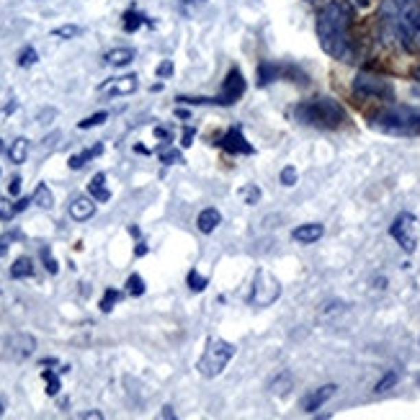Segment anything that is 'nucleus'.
<instances>
[{"mask_svg":"<svg viewBox=\"0 0 420 420\" xmlns=\"http://www.w3.org/2000/svg\"><path fill=\"white\" fill-rule=\"evenodd\" d=\"M325 235V227L320 224V222H310V224H302V227H296L294 232H292V237H294V242H302V245H312V242H317L320 237Z\"/></svg>","mask_w":420,"mask_h":420,"instance_id":"nucleus-13","label":"nucleus"},{"mask_svg":"<svg viewBox=\"0 0 420 420\" xmlns=\"http://www.w3.org/2000/svg\"><path fill=\"white\" fill-rule=\"evenodd\" d=\"M281 294V284L276 281V276H271L268 271L255 273V286H253L250 302L255 307H271Z\"/></svg>","mask_w":420,"mask_h":420,"instance_id":"nucleus-7","label":"nucleus"},{"mask_svg":"<svg viewBox=\"0 0 420 420\" xmlns=\"http://www.w3.org/2000/svg\"><path fill=\"white\" fill-rule=\"evenodd\" d=\"M29 158V139L26 137H16L11 142V148H8V160H11L13 165H21L26 163Z\"/></svg>","mask_w":420,"mask_h":420,"instance_id":"nucleus-17","label":"nucleus"},{"mask_svg":"<svg viewBox=\"0 0 420 420\" xmlns=\"http://www.w3.org/2000/svg\"><path fill=\"white\" fill-rule=\"evenodd\" d=\"M104 183H106L104 173H95L93 178H91V183H88V191H91V196H93L95 201H108V199H111V191L106 189Z\"/></svg>","mask_w":420,"mask_h":420,"instance_id":"nucleus-19","label":"nucleus"},{"mask_svg":"<svg viewBox=\"0 0 420 420\" xmlns=\"http://www.w3.org/2000/svg\"><path fill=\"white\" fill-rule=\"evenodd\" d=\"M8 250V237H0V255Z\"/></svg>","mask_w":420,"mask_h":420,"instance_id":"nucleus-46","label":"nucleus"},{"mask_svg":"<svg viewBox=\"0 0 420 420\" xmlns=\"http://www.w3.org/2000/svg\"><path fill=\"white\" fill-rule=\"evenodd\" d=\"M13 214H16V204H11L5 196H0V220L8 222V220H13Z\"/></svg>","mask_w":420,"mask_h":420,"instance_id":"nucleus-37","label":"nucleus"},{"mask_svg":"<svg viewBox=\"0 0 420 420\" xmlns=\"http://www.w3.org/2000/svg\"><path fill=\"white\" fill-rule=\"evenodd\" d=\"M135 253H137V255H145V253H148V245H145V242H139V245L135 248Z\"/></svg>","mask_w":420,"mask_h":420,"instance_id":"nucleus-44","label":"nucleus"},{"mask_svg":"<svg viewBox=\"0 0 420 420\" xmlns=\"http://www.w3.org/2000/svg\"><path fill=\"white\" fill-rule=\"evenodd\" d=\"M106 119H108V114H106V111H98V114H93V116H88V119H83V121H80V129H93V126H101L106 121Z\"/></svg>","mask_w":420,"mask_h":420,"instance_id":"nucleus-30","label":"nucleus"},{"mask_svg":"<svg viewBox=\"0 0 420 420\" xmlns=\"http://www.w3.org/2000/svg\"><path fill=\"white\" fill-rule=\"evenodd\" d=\"M0 415H3V402H0Z\"/></svg>","mask_w":420,"mask_h":420,"instance_id":"nucleus-50","label":"nucleus"},{"mask_svg":"<svg viewBox=\"0 0 420 420\" xmlns=\"http://www.w3.org/2000/svg\"><path fill=\"white\" fill-rule=\"evenodd\" d=\"M397 379H399V374H397V371H387L384 377L379 379L377 392H387L389 387H395V384H397Z\"/></svg>","mask_w":420,"mask_h":420,"instance_id":"nucleus-34","label":"nucleus"},{"mask_svg":"<svg viewBox=\"0 0 420 420\" xmlns=\"http://www.w3.org/2000/svg\"><path fill=\"white\" fill-rule=\"evenodd\" d=\"M294 116L302 124L317 126V129H338V126L346 121V111L343 106L338 104L336 98H312V101H302L294 108Z\"/></svg>","mask_w":420,"mask_h":420,"instance_id":"nucleus-3","label":"nucleus"},{"mask_svg":"<svg viewBox=\"0 0 420 420\" xmlns=\"http://www.w3.org/2000/svg\"><path fill=\"white\" fill-rule=\"evenodd\" d=\"M42 261H44V268H47L49 273L60 271V266H57V261L52 258V250H49V248H42Z\"/></svg>","mask_w":420,"mask_h":420,"instance_id":"nucleus-38","label":"nucleus"},{"mask_svg":"<svg viewBox=\"0 0 420 420\" xmlns=\"http://www.w3.org/2000/svg\"><path fill=\"white\" fill-rule=\"evenodd\" d=\"M126 292L132 296H142L145 294V279H142L139 273H132V276L126 279Z\"/></svg>","mask_w":420,"mask_h":420,"instance_id":"nucleus-27","label":"nucleus"},{"mask_svg":"<svg viewBox=\"0 0 420 420\" xmlns=\"http://www.w3.org/2000/svg\"><path fill=\"white\" fill-rule=\"evenodd\" d=\"M42 379L47 382V395H57V392H60V379H57V374H52V371L44 369Z\"/></svg>","mask_w":420,"mask_h":420,"instance_id":"nucleus-33","label":"nucleus"},{"mask_svg":"<svg viewBox=\"0 0 420 420\" xmlns=\"http://www.w3.org/2000/svg\"><path fill=\"white\" fill-rule=\"evenodd\" d=\"M119 292H116V289H106V294H104V299H101V310H104V312H111V310H114V305L116 302H119Z\"/></svg>","mask_w":420,"mask_h":420,"instance_id":"nucleus-32","label":"nucleus"},{"mask_svg":"<svg viewBox=\"0 0 420 420\" xmlns=\"http://www.w3.org/2000/svg\"><path fill=\"white\" fill-rule=\"evenodd\" d=\"M371 126L387 135H420V108L418 106H387L371 116Z\"/></svg>","mask_w":420,"mask_h":420,"instance_id":"nucleus-4","label":"nucleus"},{"mask_svg":"<svg viewBox=\"0 0 420 420\" xmlns=\"http://www.w3.org/2000/svg\"><path fill=\"white\" fill-rule=\"evenodd\" d=\"M389 235L397 240V245L402 248V250L412 253L415 248H418V240H420L418 217H415V214H410V211L397 214V220L392 222V227H389Z\"/></svg>","mask_w":420,"mask_h":420,"instance_id":"nucleus-6","label":"nucleus"},{"mask_svg":"<svg viewBox=\"0 0 420 420\" xmlns=\"http://www.w3.org/2000/svg\"><path fill=\"white\" fill-rule=\"evenodd\" d=\"M180 3H186V5H189V3H201V0H180Z\"/></svg>","mask_w":420,"mask_h":420,"instance_id":"nucleus-48","label":"nucleus"},{"mask_svg":"<svg viewBox=\"0 0 420 420\" xmlns=\"http://www.w3.org/2000/svg\"><path fill=\"white\" fill-rule=\"evenodd\" d=\"M240 196L245 199V204L255 207V204L261 201V189H258V186H253V183H248V186H245V189L240 191Z\"/></svg>","mask_w":420,"mask_h":420,"instance_id":"nucleus-29","label":"nucleus"},{"mask_svg":"<svg viewBox=\"0 0 420 420\" xmlns=\"http://www.w3.org/2000/svg\"><path fill=\"white\" fill-rule=\"evenodd\" d=\"M336 389H338L336 384H323V387L307 392L305 397H302V410H305V412H315V410H320L327 399L336 395Z\"/></svg>","mask_w":420,"mask_h":420,"instance_id":"nucleus-11","label":"nucleus"},{"mask_svg":"<svg viewBox=\"0 0 420 420\" xmlns=\"http://www.w3.org/2000/svg\"><path fill=\"white\" fill-rule=\"evenodd\" d=\"M70 217H73L75 222H85L91 220L95 214V201L88 199V196H75L73 201H70Z\"/></svg>","mask_w":420,"mask_h":420,"instance_id":"nucleus-14","label":"nucleus"},{"mask_svg":"<svg viewBox=\"0 0 420 420\" xmlns=\"http://www.w3.org/2000/svg\"><path fill=\"white\" fill-rule=\"evenodd\" d=\"M8 346H11V351H13V353H16L19 358L32 356L34 348H36V338H34V336H26V333H21V336H13Z\"/></svg>","mask_w":420,"mask_h":420,"instance_id":"nucleus-16","label":"nucleus"},{"mask_svg":"<svg viewBox=\"0 0 420 420\" xmlns=\"http://www.w3.org/2000/svg\"><path fill=\"white\" fill-rule=\"evenodd\" d=\"M0 152H3V139H0Z\"/></svg>","mask_w":420,"mask_h":420,"instance_id":"nucleus-49","label":"nucleus"},{"mask_svg":"<svg viewBox=\"0 0 420 420\" xmlns=\"http://www.w3.org/2000/svg\"><path fill=\"white\" fill-rule=\"evenodd\" d=\"M382 19L410 54H420V0H384Z\"/></svg>","mask_w":420,"mask_h":420,"instance_id":"nucleus-2","label":"nucleus"},{"mask_svg":"<svg viewBox=\"0 0 420 420\" xmlns=\"http://www.w3.org/2000/svg\"><path fill=\"white\" fill-rule=\"evenodd\" d=\"M32 273H34V263H32V258H26V255H23V258H19V261L11 266L13 279H29Z\"/></svg>","mask_w":420,"mask_h":420,"instance_id":"nucleus-23","label":"nucleus"},{"mask_svg":"<svg viewBox=\"0 0 420 420\" xmlns=\"http://www.w3.org/2000/svg\"><path fill=\"white\" fill-rule=\"evenodd\" d=\"M232 356H235L232 343L222 340V338H211L209 343H207V348H204V356H201V361H199V374L207 379L220 377L222 371L227 369Z\"/></svg>","mask_w":420,"mask_h":420,"instance_id":"nucleus-5","label":"nucleus"},{"mask_svg":"<svg viewBox=\"0 0 420 420\" xmlns=\"http://www.w3.org/2000/svg\"><path fill=\"white\" fill-rule=\"evenodd\" d=\"M353 3H356L358 8H361V5H364V8H366V5H369V0H353Z\"/></svg>","mask_w":420,"mask_h":420,"instance_id":"nucleus-47","label":"nucleus"},{"mask_svg":"<svg viewBox=\"0 0 420 420\" xmlns=\"http://www.w3.org/2000/svg\"><path fill=\"white\" fill-rule=\"evenodd\" d=\"M173 75V62L170 60H165V62H160L158 67V78H170Z\"/></svg>","mask_w":420,"mask_h":420,"instance_id":"nucleus-39","label":"nucleus"},{"mask_svg":"<svg viewBox=\"0 0 420 420\" xmlns=\"http://www.w3.org/2000/svg\"><path fill=\"white\" fill-rule=\"evenodd\" d=\"M8 191H11V196H19V191H21V178H13Z\"/></svg>","mask_w":420,"mask_h":420,"instance_id":"nucleus-41","label":"nucleus"},{"mask_svg":"<svg viewBox=\"0 0 420 420\" xmlns=\"http://www.w3.org/2000/svg\"><path fill=\"white\" fill-rule=\"evenodd\" d=\"M353 91L358 95H364V98H392L395 95L392 85L384 78H377V75L371 73H358L356 83H353Z\"/></svg>","mask_w":420,"mask_h":420,"instance_id":"nucleus-8","label":"nucleus"},{"mask_svg":"<svg viewBox=\"0 0 420 420\" xmlns=\"http://www.w3.org/2000/svg\"><path fill=\"white\" fill-rule=\"evenodd\" d=\"M160 160H163L165 165H176V163H183L180 152H178V150H173V148H163V150H160Z\"/></svg>","mask_w":420,"mask_h":420,"instance_id":"nucleus-31","label":"nucleus"},{"mask_svg":"<svg viewBox=\"0 0 420 420\" xmlns=\"http://www.w3.org/2000/svg\"><path fill=\"white\" fill-rule=\"evenodd\" d=\"M29 204H32V201H29V199H21V201H19V204H16V211L26 209V207H29Z\"/></svg>","mask_w":420,"mask_h":420,"instance_id":"nucleus-45","label":"nucleus"},{"mask_svg":"<svg viewBox=\"0 0 420 420\" xmlns=\"http://www.w3.org/2000/svg\"><path fill=\"white\" fill-rule=\"evenodd\" d=\"M142 23H148L145 21V16L142 13H137V11H126L124 13V21H121V26H124V32L126 34H132V32H137Z\"/></svg>","mask_w":420,"mask_h":420,"instance_id":"nucleus-26","label":"nucleus"},{"mask_svg":"<svg viewBox=\"0 0 420 420\" xmlns=\"http://www.w3.org/2000/svg\"><path fill=\"white\" fill-rule=\"evenodd\" d=\"M139 88V80L137 75H119V78H111L106 83L98 85V93H108V95H129Z\"/></svg>","mask_w":420,"mask_h":420,"instance_id":"nucleus-10","label":"nucleus"},{"mask_svg":"<svg viewBox=\"0 0 420 420\" xmlns=\"http://www.w3.org/2000/svg\"><path fill=\"white\" fill-rule=\"evenodd\" d=\"M191 139H194V129H191V126H189V129L183 132V148H189V145H191Z\"/></svg>","mask_w":420,"mask_h":420,"instance_id":"nucleus-42","label":"nucleus"},{"mask_svg":"<svg viewBox=\"0 0 420 420\" xmlns=\"http://www.w3.org/2000/svg\"><path fill=\"white\" fill-rule=\"evenodd\" d=\"M39 62V54L34 47H23L21 54H19V67H32V65Z\"/></svg>","mask_w":420,"mask_h":420,"instance_id":"nucleus-28","label":"nucleus"},{"mask_svg":"<svg viewBox=\"0 0 420 420\" xmlns=\"http://www.w3.org/2000/svg\"><path fill=\"white\" fill-rule=\"evenodd\" d=\"M245 93V78H242L240 70L232 67L227 78H224V85H222V95L217 98V104L222 106H232L235 101H240V95Z\"/></svg>","mask_w":420,"mask_h":420,"instance_id":"nucleus-9","label":"nucleus"},{"mask_svg":"<svg viewBox=\"0 0 420 420\" xmlns=\"http://www.w3.org/2000/svg\"><path fill=\"white\" fill-rule=\"evenodd\" d=\"M83 34V29L80 26H75V23H65V26H57L52 32L54 39H62V42H67V39H75V36H80Z\"/></svg>","mask_w":420,"mask_h":420,"instance_id":"nucleus-25","label":"nucleus"},{"mask_svg":"<svg viewBox=\"0 0 420 420\" xmlns=\"http://www.w3.org/2000/svg\"><path fill=\"white\" fill-rule=\"evenodd\" d=\"M189 286H191V292H204V289H207V276H199V271H191Z\"/></svg>","mask_w":420,"mask_h":420,"instance_id":"nucleus-36","label":"nucleus"},{"mask_svg":"<svg viewBox=\"0 0 420 420\" xmlns=\"http://www.w3.org/2000/svg\"><path fill=\"white\" fill-rule=\"evenodd\" d=\"M418 387H420V374H418Z\"/></svg>","mask_w":420,"mask_h":420,"instance_id":"nucleus-51","label":"nucleus"},{"mask_svg":"<svg viewBox=\"0 0 420 420\" xmlns=\"http://www.w3.org/2000/svg\"><path fill=\"white\" fill-rule=\"evenodd\" d=\"M279 75H281V70H279L276 65L263 62L261 67H258V85H268V83H273V80H276Z\"/></svg>","mask_w":420,"mask_h":420,"instance_id":"nucleus-24","label":"nucleus"},{"mask_svg":"<svg viewBox=\"0 0 420 420\" xmlns=\"http://www.w3.org/2000/svg\"><path fill=\"white\" fill-rule=\"evenodd\" d=\"M101 145H95V148H88V150H83V152H80V155H73V158H70V163H67V165H70V168L73 170H80L85 165V163H88V160L91 158H95V155H101Z\"/></svg>","mask_w":420,"mask_h":420,"instance_id":"nucleus-22","label":"nucleus"},{"mask_svg":"<svg viewBox=\"0 0 420 420\" xmlns=\"http://www.w3.org/2000/svg\"><path fill=\"white\" fill-rule=\"evenodd\" d=\"M163 418H176V412H173V408H170V405H165V408H163Z\"/></svg>","mask_w":420,"mask_h":420,"instance_id":"nucleus-43","label":"nucleus"},{"mask_svg":"<svg viewBox=\"0 0 420 420\" xmlns=\"http://www.w3.org/2000/svg\"><path fill=\"white\" fill-rule=\"evenodd\" d=\"M220 145L227 150V152H235V155H253V148L248 145V139H245V135L240 132V126H232L230 132L222 137Z\"/></svg>","mask_w":420,"mask_h":420,"instance_id":"nucleus-12","label":"nucleus"},{"mask_svg":"<svg viewBox=\"0 0 420 420\" xmlns=\"http://www.w3.org/2000/svg\"><path fill=\"white\" fill-rule=\"evenodd\" d=\"M292 384H294V382H292V374H279V377L273 379L271 384H268V389H271V395H276V397H279V395H281V397H284V395H289V389H292Z\"/></svg>","mask_w":420,"mask_h":420,"instance_id":"nucleus-21","label":"nucleus"},{"mask_svg":"<svg viewBox=\"0 0 420 420\" xmlns=\"http://www.w3.org/2000/svg\"><path fill=\"white\" fill-rule=\"evenodd\" d=\"M32 204H36L39 209H52L54 207V196L47 183H39V186H36V191H34V196H32Z\"/></svg>","mask_w":420,"mask_h":420,"instance_id":"nucleus-20","label":"nucleus"},{"mask_svg":"<svg viewBox=\"0 0 420 420\" xmlns=\"http://www.w3.org/2000/svg\"><path fill=\"white\" fill-rule=\"evenodd\" d=\"M279 180H281V186H286V189H292L296 183V168H292V165H286L281 173H279Z\"/></svg>","mask_w":420,"mask_h":420,"instance_id":"nucleus-35","label":"nucleus"},{"mask_svg":"<svg viewBox=\"0 0 420 420\" xmlns=\"http://www.w3.org/2000/svg\"><path fill=\"white\" fill-rule=\"evenodd\" d=\"M137 54L132 47H116L111 52H106V65H111V67H126V65L135 60Z\"/></svg>","mask_w":420,"mask_h":420,"instance_id":"nucleus-15","label":"nucleus"},{"mask_svg":"<svg viewBox=\"0 0 420 420\" xmlns=\"http://www.w3.org/2000/svg\"><path fill=\"white\" fill-rule=\"evenodd\" d=\"M78 418H80V420H101V418H104V412H98V410H91V412H80Z\"/></svg>","mask_w":420,"mask_h":420,"instance_id":"nucleus-40","label":"nucleus"},{"mask_svg":"<svg viewBox=\"0 0 420 420\" xmlns=\"http://www.w3.org/2000/svg\"><path fill=\"white\" fill-rule=\"evenodd\" d=\"M196 224H199V230L204 232V235H209V232H214L222 224V214L217 209H204L199 214Z\"/></svg>","mask_w":420,"mask_h":420,"instance_id":"nucleus-18","label":"nucleus"},{"mask_svg":"<svg viewBox=\"0 0 420 420\" xmlns=\"http://www.w3.org/2000/svg\"><path fill=\"white\" fill-rule=\"evenodd\" d=\"M317 39L323 52L333 60L348 62L351 60V13L343 3H327L317 16Z\"/></svg>","mask_w":420,"mask_h":420,"instance_id":"nucleus-1","label":"nucleus"}]
</instances>
